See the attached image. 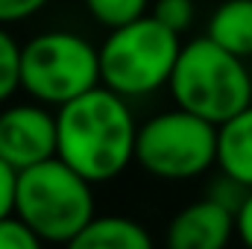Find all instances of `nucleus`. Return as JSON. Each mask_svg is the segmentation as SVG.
Masks as SVG:
<instances>
[{
  "label": "nucleus",
  "instance_id": "nucleus-1",
  "mask_svg": "<svg viewBox=\"0 0 252 249\" xmlns=\"http://www.w3.org/2000/svg\"><path fill=\"white\" fill-rule=\"evenodd\" d=\"M138 126L129 100L97 85L56 109V156L94 185L112 182L135 164Z\"/></svg>",
  "mask_w": 252,
  "mask_h": 249
},
{
  "label": "nucleus",
  "instance_id": "nucleus-2",
  "mask_svg": "<svg viewBox=\"0 0 252 249\" xmlns=\"http://www.w3.org/2000/svg\"><path fill=\"white\" fill-rule=\"evenodd\" d=\"M15 214L50 247H67L94 217V182L59 156L18 173Z\"/></svg>",
  "mask_w": 252,
  "mask_h": 249
},
{
  "label": "nucleus",
  "instance_id": "nucleus-3",
  "mask_svg": "<svg viewBox=\"0 0 252 249\" xmlns=\"http://www.w3.org/2000/svg\"><path fill=\"white\" fill-rule=\"evenodd\" d=\"M167 88L179 109L217 126L252 106V70L247 59L229 53L208 35L182 44Z\"/></svg>",
  "mask_w": 252,
  "mask_h": 249
},
{
  "label": "nucleus",
  "instance_id": "nucleus-4",
  "mask_svg": "<svg viewBox=\"0 0 252 249\" xmlns=\"http://www.w3.org/2000/svg\"><path fill=\"white\" fill-rule=\"evenodd\" d=\"M182 53V38L164 27L153 12L109 30L100 44L103 85L126 100L150 97L170 85L173 67Z\"/></svg>",
  "mask_w": 252,
  "mask_h": 249
},
{
  "label": "nucleus",
  "instance_id": "nucleus-5",
  "mask_svg": "<svg viewBox=\"0 0 252 249\" xmlns=\"http://www.w3.org/2000/svg\"><path fill=\"white\" fill-rule=\"evenodd\" d=\"M135 164L161 182H190L217 167V124L188 109L156 112L138 126Z\"/></svg>",
  "mask_w": 252,
  "mask_h": 249
},
{
  "label": "nucleus",
  "instance_id": "nucleus-6",
  "mask_svg": "<svg viewBox=\"0 0 252 249\" xmlns=\"http://www.w3.org/2000/svg\"><path fill=\"white\" fill-rule=\"evenodd\" d=\"M103 85L100 47L70 30H47L32 35L21 53V91L30 100L59 109Z\"/></svg>",
  "mask_w": 252,
  "mask_h": 249
},
{
  "label": "nucleus",
  "instance_id": "nucleus-7",
  "mask_svg": "<svg viewBox=\"0 0 252 249\" xmlns=\"http://www.w3.org/2000/svg\"><path fill=\"white\" fill-rule=\"evenodd\" d=\"M59 153L56 112L44 103H12L0 109V158L18 173Z\"/></svg>",
  "mask_w": 252,
  "mask_h": 249
},
{
  "label": "nucleus",
  "instance_id": "nucleus-8",
  "mask_svg": "<svg viewBox=\"0 0 252 249\" xmlns=\"http://www.w3.org/2000/svg\"><path fill=\"white\" fill-rule=\"evenodd\" d=\"M235 238H238L235 211L211 196H199L182 205L164 229L167 249H229Z\"/></svg>",
  "mask_w": 252,
  "mask_h": 249
},
{
  "label": "nucleus",
  "instance_id": "nucleus-9",
  "mask_svg": "<svg viewBox=\"0 0 252 249\" xmlns=\"http://www.w3.org/2000/svg\"><path fill=\"white\" fill-rule=\"evenodd\" d=\"M62 249H156V241L144 223L126 214H97Z\"/></svg>",
  "mask_w": 252,
  "mask_h": 249
},
{
  "label": "nucleus",
  "instance_id": "nucleus-10",
  "mask_svg": "<svg viewBox=\"0 0 252 249\" xmlns=\"http://www.w3.org/2000/svg\"><path fill=\"white\" fill-rule=\"evenodd\" d=\"M217 167L252 187V106L217 126Z\"/></svg>",
  "mask_w": 252,
  "mask_h": 249
},
{
  "label": "nucleus",
  "instance_id": "nucleus-11",
  "mask_svg": "<svg viewBox=\"0 0 252 249\" xmlns=\"http://www.w3.org/2000/svg\"><path fill=\"white\" fill-rule=\"evenodd\" d=\"M205 35L226 47L229 53L250 59L252 56V0H223L214 6Z\"/></svg>",
  "mask_w": 252,
  "mask_h": 249
},
{
  "label": "nucleus",
  "instance_id": "nucleus-12",
  "mask_svg": "<svg viewBox=\"0 0 252 249\" xmlns=\"http://www.w3.org/2000/svg\"><path fill=\"white\" fill-rule=\"evenodd\" d=\"M85 12L106 30H118L124 24H132L144 15H150V0H82Z\"/></svg>",
  "mask_w": 252,
  "mask_h": 249
},
{
  "label": "nucleus",
  "instance_id": "nucleus-13",
  "mask_svg": "<svg viewBox=\"0 0 252 249\" xmlns=\"http://www.w3.org/2000/svg\"><path fill=\"white\" fill-rule=\"evenodd\" d=\"M21 53L24 44L0 24V106H6L21 91Z\"/></svg>",
  "mask_w": 252,
  "mask_h": 249
},
{
  "label": "nucleus",
  "instance_id": "nucleus-14",
  "mask_svg": "<svg viewBox=\"0 0 252 249\" xmlns=\"http://www.w3.org/2000/svg\"><path fill=\"white\" fill-rule=\"evenodd\" d=\"M153 15H156L164 27H170L173 32L182 35V32H188L190 27H193L196 6H193V0H156Z\"/></svg>",
  "mask_w": 252,
  "mask_h": 249
},
{
  "label": "nucleus",
  "instance_id": "nucleus-15",
  "mask_svg": "<svg viewBox=\"0 0 252 249\" xmlns=\"http://www.w3.org/2000/svg\"><path fill=\"white\" fill-rule=\"evenodd\" d=\"M47 244L18 217H3L0 220V249H44Z\"/></svg>",
  "mask_w": 252,
  "mask_h": 249
},
{
  "label": "nucleus",
  "instance_id": "nucleus-16",
  "mask_svg": "<svg viewBox=\"0 0 252 249\" xmlns=\"http://www.w3.org/2000/svg\"><path fill=\"white\" fill-rule=\"evenodd\" d=\"M247 193H250V187L244 185V182H238V179H232V176L223 173V170H220V176H214V179L208 182V190H205V196L217 199L220 205H226V208H232V211L241 208V202H244Z\"/></svg>",
  "mask_w": 252,
  "mask_h": 249
},
{
  "label": "nucleus",
  "instance_id": "nucleus-17",
  "mask_svg": "<svg viewBox=\"0 0 252 249\" xmlns=\"http://www.w3.org/2000/svg\"><path fill=\"white\" fill-rule=\"evenodd\" d=\"M50 0H0V24H21L35 18Z\"/></svg>",
  "mask_w": 252,
  "mask_h": 249
},
{
  "label": "nucleus",
  "instance_id": "nucleus-18",
  "mask_svg": "<svg viewBox=\"0 0 252 249\" xmlns=\"http://www.w3.org/2000/svg\"><path fill=\"white\" fill-rule=\"evenodd\" d=\"M15 190H18V170L0 158V220L15 214Z\"/></svg>",
  "mask_w": 252,
  "mask_h": 249
},
{
  "label": "nucleus",
  "instance_id": "nucleus-19",
  "mask_svg": "<svg viewBox=\"0 0 252 249\" xmlns=\"http://www.w3.org/2000/svg\"><path fill=\"white\" fill-rule=\"evenodd\" d=\"M235 223H238V241L244 249H252V187L244 196L241 208L235 211Z\"/></svg>",
  "mask_w": 252,
  "mask_h": 249
}]
</instances>
